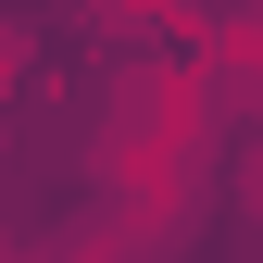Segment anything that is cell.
I'll return each mask as SVG.
<instances>
[{"instance_id": "6da1fadb", "label": "cell", "mask_w": 263, "mask_h": 263, "mask_svg": "<svg viewBox=\"0 0 263 263\" xmlns=\"http://www.w3.org/2000/svg\"><path fill=\"white\" fill-rule=\"evenodd\" d=\"M238 213H251V226H263V138H251V151H238Z\"/></svg>"}]
</instances>
